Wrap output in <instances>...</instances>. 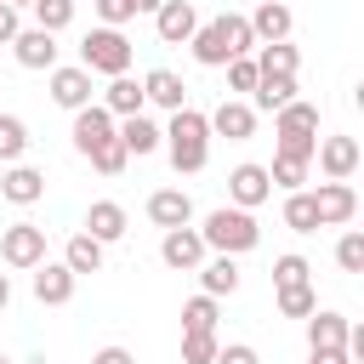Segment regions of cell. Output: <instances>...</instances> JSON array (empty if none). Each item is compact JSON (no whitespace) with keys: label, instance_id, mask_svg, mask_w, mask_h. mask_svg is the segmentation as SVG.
<instances>
[{"label":"cell","instance_id":"cell-32","mask_svg":"<svg viewBox=\"0 0 364 364\" xmlns=\"http://www.w3.org/2000/svg\"><path fill=\"white\" fill-rule=\"evenodd\" d=\"M216 330H182V364H210L216 358Z\"/></svg>","mask_w":364,"mask_h":364},{"label":"cell","instance_id":"cell-35","mask_svg":"<svg viewBox=\"0 0 364 364\" xmlns=\"http://www.w3.org/2000/svg\"><path fill=\"white\" fill-rule=\"evenodd\" d=\"M85 159H91V165H97V171H102V176H119V171H125V159H131V154H125V142H119V136H108V142H102V148H91V154H85Z\"/></svg>","mask_w":364,"mask_h":364},{"label":"cell","instance_id":"cell-44","mask_svg":"<svg viewBox=\"0 0 364 364\" xmlns=\"http://www.w3.org/2000/svg\"><path fill=\"white\" fill-rule=\"evenodd\" d=\"M307 364H353V358H347V347H313Z\"/></svg>","mask_w":364,"mask_h":364},{"label":"cell","instance_id":"cell-9","mask_svg":"<svg viewBox=\"0 0 364 364\" xmlns=\"http://www.w3.org/2000/svg\"><path fill=\"white\" fill-rule=\"evenodd\" d=\"M159 256H165V267H176V273H193V267L205 262V239H199V228H165V239H159Z\"/></svg>","mask_w":364,"mask_h":364},{"label":"cell","instance_id":"cell-12","mask_svg":"<svg viewBox=\"0 0 364 364\" xmlns=\"http://www.w3.org/2000/svg\"><path fill=\"white\" fill-rule=\"evenodd\" d=\"M205 125H210V136L245 142V136H256V108H250V102H239V97H228L216 114H205Z\"/></svg>","mask_w":364,"mask_h":364},{"label":"cell","instance_id":"cell-48","mask_svg":"<svg viewBox=\"0 0 364 364\" xmlns=\"http://www.w3.org/2000/svg\"><path fill=\"white\" fill-rule=\"evenodd\" d=\"M6 6H28V0H6Z\"/></svg>","mask_w":364,"mask_h":364},{"label":"cell","instance_id":"cell-47","mask_svg":"<svg viewBox=\"0 0 364 364\" xmlns=\"http://www.w3.org/2000/svg\"><path fill=\"white\" fill-rule=\"evenodd\" d=\"M131 6H136V11H159L165 0H131Z\"/></svg>","mask_w":364,"mask_h":364},{"label":"cell","instance_id":"cell-4","mask_svg":"<svg viewBox=\"0 0 364 364\" xmlns=\"http://www.w3.org/2000/svg\"><path fill=\"white\" fill-rule=\"evenodd\" d=\"M80 68H85V74H108V80H114V74H131V40H125L119 28H108V23L91 28V34L80 40Z\"/></svg>","mask_w":364,"mask_h":364},{"label":"cell","instance_id":"cell-17","mask_svg":"<svg viewBox=\"0 0 364 364\" xmlns=\"http://www.w3.org/2000/svg\"><path fill=\"white\" fill-rule=\"evenodd\" d=\"M142 97L154 102V108H188V85H182V74H171V68H148L142 74Z\"/></svg>","mask_w":364,"mask_h":364},{"label":"cell","instance_id":"cell-39","mask_svg":"<svg viewBox=\"0 0 364 364\" xmlns=\"http://www.w3.org/2000/svg\"><path fill=\"white\" fill-rule=\"evenodd\" d=\"M222 68H228V85H233V91H256V80H262L256 57H233V63H222Z\"/></svg>","mask_w":364,"mask_h":364},{"label":"cell","instance_id":"cell-43","mask_svg":"<svg viewBox=\"0 0 364 364\" xmlns=\"http://www.w3.org/2000/svg\"><path fill=\"white\" fill-rule=\"evenodd\" d=\"M17 28H23V23H17V6H6V0H0V46H11V40H17Z\"/></svg>","mask_w":364,"mask_h":364},{"label":"cell","instance_id":"cell-14","mask_svg":"<svg viewBox=\"0 0 364 364\" xmlns=\"http://www.w3.org/2000/svg\"><path fill=\"white\" fill-rule=\"evenodd\" d=\"M11 57H17L23 68H57V34H51V28H17Z\"/></svg>","mask_w":364,"mask_h":364},{"label":"cell","instance_id":"cell-28","mask_svg":"<svg viewBox=\"0 0 364 364\" xmlns=\"http://www.w3.org/2000/svg\"><path fill=\"white\" fill-rule=\"evenodd\" d=\"M284 228L290 233H318V210H313V193H284Z\"/></svg>","mask_w":364,"mask_h":364},{"label":"cell","instance_id":"cell-42","mask_svg":"<svg viewBox=\"0 0 364 364\" xmlns=\"http://www.w3.org/2000/svg\"><path fill=\"white\" fill-rule=\"evenodd\" d=\"M210 364H262V358H256V347L228 341V347H216V358H210Z\"/></svg>","mask_w":364,"mask_h":364},{"label":"cell","instance_id":"cell-36","mask_svg":"<svg viewBox=\"0 0 364 364\" xmlns=\"http://www.w3.org/2000/svg\"><path fill=\"white\" fill-rule=\"evenodd\" d=\"M267 182H273V188H284V193H296V188L307 182V159H284V154H279V159H273V171H267Z\"/></svg>","mask_w":364,"mask_h":364},{"label":"cell","instance_id":"cell-1","mask_svg":"<svg viewBox=\"0 0 364 364\" xmlns=\"http://www.w3.org/2000/svg\"><path fill=\"white\" fill-rule=\"evenodd\" d=\"M188 46H193V63H205V68H222V63H233V57H250V51H256V34H250V23H245V17L222 11V17L199 23Z\"/></svg>","mask_w":364,"mask_h":364},{"label":"cell","instance_id":"cell-11","mask_svg":"<svg viewBox=\"0 0 364 364\" xmlns=\"http://www.w3.org/2000/svg\"><path fill=\"white\" fill-rule=\"evenodd\" d=\"M46 74H51V102H57V108H68V114H74V108H85V102H91V74H85L80 63H68V68L57 63V68H46Z\"/></svg>","mask_w":364,"mask_h":364},{"label":"cell","instance_id":"cell-7","mask_svg":"<svg viewBox=\"0 0 364 364\" xmlns=\"http://www.w3.org/2000/svg\"><path fill=\"white\" fill-rule=\"evenodd\" d=\"M267 193H273L267 165H250V159H245V165H233V171H228V199H233L239 210H256Z\"/></svg>","mask_w":364,"mask_h":364},{"label":"cell","instance_id":"cell-20","mask_svg":"<svg viewBox=\"0 0 364 364\" xmlns=\"http://www.w3.org/2000/svg\"><path fill=\"white\" fill-rule=\"evenodd\" d=\"M114 136H119V142H125V154H136V159H142V154H154V148L165 142V131H159L148 114H125V125H114Z\"/></svg>","mask_w":364,"mask_h":364},{"label":"cell","instance_id":"cell-13","mask_svg":"<svg viewBox=\"0 0 364 364\" xmlns=\"http://www.w3.org/2000/svg\"><path fill=\"white\" fill-rule=\"evenodd\" d=\"M74 148L80 154H91V148H102L108 136H114V114L102 108V102H85V108H74Z\"/></svg>","mask_w":364,"mask_h":364},{"label":"cell","instance_id":"cell-15","mask_svg":"<svg viewBox=\"0 0 364 364\" xmlns=\"http://www.w3.org/2000/svg\"><path fill=\"white\" fill-rule=\"evenodd\" d=\"M313 159H318L324 182H347V176L358 171V142H353V136H324Z\"/></svg>","mask_w":364,"mask_h":364},{"label":"cell","instance_id":"cell-19","mask_svg":"<svg viewBox=\"0 0 364 364\" xmlns=\"http://www.w3.org/2000/svg\"><path fill=\"white\" fill-rule=\"evenodd\" d=\"M245 23H250V34L267 46V40H290V23H296V17H290V6H279V0H262V6H256Z\"/></svg>","mask_w":364,"mask_h":364},{"label":"cell","instance_id":"cell-49","mask_svg":"<svg viewBox=\"0 0 364 364\" xmlns=\"http://www.w3.org/2000/svg\"><path fill=\"white\" fill-rule=\"evenodd\" d=\"M0 364H6V358H0Z\"/></svg>","mask_w":364,"mask_h":364},{"label":"cell","instance_id":"cell-29","mask_svg":"<svg viewBox=\"0 0 364 364\" xmlns=\"http://www.w3.org/2000/svg\"><path fill=\"white\" fill-rule=\"evenodd\" d=\"M28 154V125L17 114H0V165H17Z\"/></svg>","mask_w":364,"mask_h":364},{"label":"cell","instance_id":"cell-46","mask_svg":"<svg viewBox=\"0 0 364 364\" xmlns=\"http://www.w3.org/2000/svg\"><path fill=\"white\" fill-rule=\"evenodd\" d=\"M6 301H11V279L0 273V313H6Z\"/></svg>","mask_w":364,"mask_h":364},{"label":"cell","instance_id":"cell-25","mask_svg":"<svg viewBox=\"0 0 364 364\" xmlns=\"http://www.w3.org/2000/svg\"><path fill=\"white\" fill-rule=\"evenodd\" d=\"M63 262H68V273H102V245L80 228V233L63 245Z\"/></svg>","mask_w":364,"mask_h":364},{"label":"cell","instance_id":"cell-10","mask_svg":"<svg viewBox=\"0 0 364 364\" xmlns=\"http://www.w3.org/2000/svg\"><path fill=\"white\" fill-rule=\"evenodd\" d=\"M28 273H34V301H46V307L74 301V279L80 273H68V262H34Z\"/></svg>","mask_w":364,"mask_h":364},{"label":"cell","instance_id":"cell-8","mask_svg":"<svg viewBox=\"0 0 364 364\" xmlns=\"http://www.w3.org/2000/svg\"><path fill=\"white\" fill-rule=\"evenodd\" d=\"M313 210H318V228H341V222H353V210H358L353 182H318Z\"/></svg>","mask_w":364,"mask_h":364},{"label":"cell","instance_id":"cell-37","mask_svg":"<svg viewBox=\"0 0 364 364\" xmlns=\"http://www.w3.org/2000/svg\"><path fill=\"white\" fill-rule=\"evenodd\" d=\"M182 330H216V296H193L188 307H182Z\"/></svg>","mask_w":364,"mask_h":364},{"label":"cell","instance_id":"cell-21","mask_svg":"<svg viewBox=\"0 0 364 364\" xmlns=\"http://www.w3.org/2000/svg\"><path fill=\"white\" fill-rule=\"evenodd\" d=\"M85 233H91L97 245H114V239H125V205H114V199H97V205L85 210Z\"/></svg>","mask_w":364,"mask_h":364},{"label":"cell","instance_id":"cell-24","mask_svg":"<svg viewBox=\"0 0 364 364\" xmlns=\"http://www.w3.org/2000/svg\"><path fill=\"white\" fill-rule=\"evenodd\" d=\"M193 273H199V284H205V296H233V290H239V262H233V256H216V262H199Z\"/></svg>","mask_w":364,"mask_h":364},{"label":"cell","instance_id":"cell-6","mask_svg":"<svg viewBox=\"0 0 364 364\" xmlns=\"http://www.w3.org/2000/svg\"><path fill=\"white\" fill-rule=\"evenodd\" d=\"M193 28H199L193 0H165V6L154 11V34H159L165 46H188V40H193Z\"/></svg>","mask_w":364,"mask_h":364},{"label":"cell","instance_id":"cell-23","mask_svg":"<svg viewBox=\"0 0 364 364\" xmlns=\"http://www.w3.org/2000/svg\"><path fill=\"white\" fill-rule=\"evenodd\" d=\"M284 102H296V74H262V80H256V91H250V108L279 114Z\"/></svg>","mask_w":364,"mask_h":364},{"label":"cell","instance_id":"cell-22","mask_svg":"<svg viewBox=\"0 0 364 364\" xmlns=\"http://www.w3.org/2000/svg\"><path fill=\"white\" fill-rule=\"evenodd\" d=\"M142 80H131V74H114L108 80V91H102V108L114 114V119H125V114H142Z\"/></svg>","mask_w":364,"mask_h":364},{"label":"cell","instance_id":"cell-2","mask_svg":"<svg viewBox=\"0 0 364 364\" xmlns=\"http://www.w3.org/2000/svg\"><path fill=\"white\" fill-rule=\"evenodd\" d=\"M165 148H171V165L182 176L205 171V159H210V125H205V114L199 108H176L171 125H165Z\"/></svg>","mask_w":364,"mask_h":364},{"label":"cell","instance_id":"cell-31","mask_svg":"<svg viewBox=\"0 0 364 364\" xmlns=\"http://www.w3.org/2000/svg\"><path fill=\"white\" fill-rule=\"evenodd\" d=\"M273 131H313L318 136V108L313 102H284L279 119H273Z\"/></svg>","mask_w":364,"mask_h":364},{"label":"cell","instance_id":"cell-40","mask_svg":"<svg viewBox=\"0 0 364 364\" xmlns=\"http://www.w3.org/2000/svg\"><path fill=\"white\" fill-rule=\"evenodd\" d=\"M336 262H341V273H364V233H341Z\"/></svg>","mask_w":364,"mask_h":364},{"label":"cell","instance_id":"cell-30","mask_svg":"<svg viewBox=\"0 0 364 364\" xmlns=\"http://www.w3.org/2000/svg\"><path fill=\"white\" fill-rule=\"evenodd\" d=\"M28 11H34V28H51V34L74 23V0H28Z\"/></svg>","mask_w":364,"mask_h":364},{"label":"cell","instance_id":"cell-45","mask_svg":"<svg viewBox=\"0 0 364 364\" xmlns=\"http://www.w3.org/2000/svg\"><path fill=\"white\" fill-rule=\"evenodd\" d=\"M91 364H136V358H131V353H125V347H102V353H97V358H91Z\"/></svg>","mask_w":364,"mask_h":364},{"label":"cell","instance_id":"cell-18","mask_svg":"<svg viewBox=\"0 0 364 364\" xmlns=\"http://www.w3.org/2000/svg\"><path fill=\"white\" fill-rule=\"evenodd\" d=\"M46 193V171H34V165H6V176H0V199H11V205H34Z\"/></svg>","mask_w":364,"mask_h":364},{"label":"cell","instance_id":"cell-5","mask_svg":"<svg viewBox=\"0 0 364 364\" xmlns=\"http://www.w3.org/2000/svg\"><path fill=\"white\" fill-rule=\"evenodd\" d=\"M0 262H6V267H34V262H46V228L11 222V228L0 233Z\"/></svg>","mask_w":364,"mask_h":364},{"label":"cell","instance_id":"cell-34","mask_svg":"<svg viewBox=\"0 0 364 364\" xmlns=\"http://www.w3.org/2000/svg\"><path fill=\"white\" fill-rule=\"evenodd\" d=\"M273 136H279V154L284 159H307L313 165V154H318V136L313 131H273Z\"/></svg>","mask_w":364,"mask_h":364},{"label":"cell","instance_id":"cell-3","mask_svg":"<svg viewBox=\"0 0 364 364\" xmlns=\"http://www.w3.org/2000/svg\"><path fill=\"white\" fill-rule=\"evenodd\" d=\"M199 239H205V250L245 256V250H256V245H262V228H256V216H250V210H239V205H216V210L205 216Z\"/></svg>","mask_w":364,"mask_h":364},{"label":"cell","instance_id":"cell-33","mask_svg":"<svg viewBox=\"0 0 364 364\" xmlns=\"http://www.w3.org/2000/svg\"><path fill=\"white\" fill-rule=\"evenodd\" d=\"M313 307H318L313 284H284V290H279V313H284V318H307Z\"/></svg>","mask_w":364,"mask_h":364},{"label":"cell","instance_id":"cell-38","mask_svg":"<svg viewBox=\"0 0 364 364\" xmlns=\"http://www.w3.org/2000/svg\"><path fill=\"white\" fill-rule=\"evenodd\" d=\"M307 273H313V267H307V256H296V250L273 262V284H279V290H284V284H307Z\"/></svg>","mask_w":364,"mask_h":364},{"label":"cell","instance_id":"cell-27","mask_svg":"<svg viewBox=\"0 0 364 364\" xmlns=\"http://www.w3.org/2000/svg\"><path fill=\"white\" fill-rule=\"evenodd\" d=\"M296 46L290 40H267V46H256V68L262 74H296Z\"/></svg>","mask_w":364,"mask_h":364},{"label":"cell","instance_id":"cell-26","mask_svg":"<svg viewBox=\"0 0 364 364\" xmlns=\"http://www.w3.org/2000/svg\"><path fill=\"white\" fill-rule=\"evenodd\" d=\"M307 347H347V318L341 313H307Z\"/></svg>","mask_w":364,"mask_h":364},{"label":"cell","instance_id":"cell-16","mask_svg":"<svg viewBox=\"0 0 364 364\" xmlns=\"http://www.w3.org/2000/svg\"><path fill=\"white\" fill-rule=\"evenodd\" d=\"M148 222L154 228H188L193 222V199L182 188H154L148 193Z\"/></svg>","mask_w":364,"mask_h":364},{"label":"cell","instance_id":"cell-41","mask_svg":"<svg viewBox=\"0 0 364 364\" xmlns=\"http://www.w3.org/2000/svg\"><path fill=\"white\" fill-rule=\"evenodd\" d=\"M97 17H102L108 28H119V23L136 17V6H131V0H97Z\"/></svg>","mask_w":364,"mask_h":364}]
</instances>
